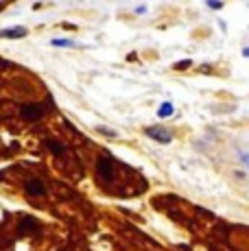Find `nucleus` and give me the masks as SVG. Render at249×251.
<instances>
[{"instance_id": "1", "label": "nucleus", "mask_w": 249, "mask_h": 251, "mask_svg": "<svg viewBox=\"0 0 249 251\" xmlns=\"http://www.w3.org/2000/svg\"><path fill=\"white\" fill-rule=\"evenodd\" d=\"M147 136L153 138L160 144H169L171 140H173V133L166 131V129H162V127H147Z\"/></svg>"}, {"instance_id": "2", "label": "nucleus", "mask_w": 249, "mask_h": 251, "mask_svg": "<svg viewBox=\"0 0 249 251\" xmlns=\"http://www.w3.org/2000/svg\"><path fill=\"white\" fill-rule=\"evenodd\" d=\"M99 175H100V179H112L114 177V164H112V160L109 157H100L99 160Z\"/></svg>"}, {"instance_id": "3", "label": "nucleus", "mask_w": 249, "mask_h": 251, "mask_svg": "<svg viewBox=\"0 0 249 251\" xmlns=\"http://www.w3.org/2000/svg\"><path fill=\"white\" fill-rule=\"evenodd\" d=\"M26 28L25 26H9V28H0V37H7V40H20L26 37Z\"/></svg>"}, {"instance_id": "4", "label": "nucleus", "mask_w": 249, "mask_h": 251, "mask_svg": "<svg viewBox=\"0 0 249 251\" xmlns=\"http://www.w3.org/2000/svg\"><path fill=\"white\" fill-rule=\"evenodd\" d=\"M42 114H44V112H42L40 105H25V107H22V116H25V118H28V120L40 118Z\"/></svg>"}, {"instance_id": "5", "label": "nucleus", "mask_w": 249, "mask_h": 251, "mask_svg": "<svg viewBox=\"0 0 249 251\" xmlns=\"http://www.w3.org/2000/svg\"><path fill=\"white\" fill-rule=\"evenodd\" d=\"M26 192H31V195H44L46 188H44V183L42 181L31 179V181H26Z\"/></svg>"}, {"instance_id": "6", "label": "nucleus", "mask_w": 249, "mask_h": 251, "mask_svg": "<svg viewBox=\"0 0 249 251\" xmlns=\"http://www.w3.org/2000/svg\"><path fill=\"white\" fill-rule=\"evenodd\" d=\"M173 112H175L173 103H171V100H164V103L160 105V109H157V116H160V118H169V116H173Z\"/></svg>"}, {"instance_id": "7", "label": "nucleus", "mask_w": 249, "mask_h": 251, "mask_svg": "<svg viewBox=\"0 0 249 251\" xmlns=\"http://www.w3.org/2000/svg\"><path fill=\"white\" fill-rule=\"evenodd\" d=\"M50 44L57 46V48H75V46H76L73 40H66V37H57V40H50Z\"/></svg>"}, {"instance_id": "8", "label": "nucleus", "mask_w": 249, "mask_h": 251, "mask_svg": "<svg viewBox=\"0 0 249 251\" xmlns=\"http://www.w3.org/2000/svg\"><path fill=\"white\" fill-rule=\"evenodd\" d=\"M205 4H208L210 9H214V11H219V9H223L225 2H221V0H210V2H205Z\"/></svg>"}, {"instance_id": "9", "label": "nucleus", "mask_w": 249, "mask_h": 251, "mask_svg": "<svg viewBox=\"0 0 249 251\" xmlns=\"http://www.w3.org/2000/svg\"><path fill=\"white\" fill-rule=\"evenodd\" d=\"M99 133H103V136H109V138H116L118 133L112 131V129H105V127H99Z\"/></svg>"}, {"instance_id": "10", "label": "nucleus", "mask_w": 249, "mask_h": 251, "mask_svg": "<svg viewBox=\"0 0 249 251\" xmlns=\"http://www.w3.org/2000/svg\"><path fill=\"white\" fill-rule=\"evenodd\" d=\"M238 157H241V162H243V164H245V166L249 168V153H245V151H241V153H238Z\"/></svg>"}, {"instance_id": "11", "label": "nucleus", "mask_w": 249, "mask_h": 251, "mask_svg": "<svg viewBox=\"0 0 249 251\" xmlns=\"http://www.w3.org/2000/svg\"><path fill=\"white\" fill-rule=\"evenodd\" d=\"M243 57H247V59H249V46L243 48Z\"/></svg>"}, {"instance_id": "12", "label": "nucleus", "mask_w": 249, "mask_h": 251, "mask_svg": "<svg viewBox=\"0 0 249 251\" xmlns=\"http://www.w3.org/2000/svg\"><path fill=\"white\" fill-rule=\"evenodd\" d=\"M2 9H4V4H2V2H0V11H2Z\"/></svg>"}]
</instances>
